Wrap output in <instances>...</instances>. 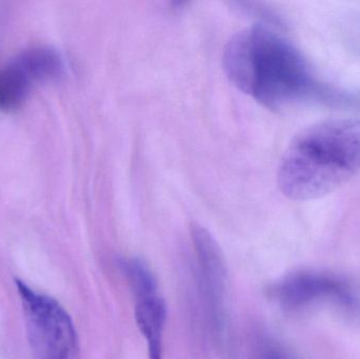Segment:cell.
Segmentation results:
<instances>
[{
  "instance_id": "obj_1",
  "label": "cell",
  "mask_w": 360,
  "mask_h": 359,
  "mask_svg": "<svg viewBox=\"0 0 360 359\" xmlns=\"http://www.w3.org/2000/svg\"><path fill=\"white\" fill-rule=\"evenodd\" d=\"M224 67L237 88L274 111L302 103L316 90L300 48L266 25L236 34L224 48Z\"/></svg>"
},
{
  "instance_id": "obj_2",
  "label": "cell",
  "mask_w": 360,
  "mask_h": 359,
  "mask_svg": "<svg viewBox=\"0 0 360 359\" xmlns=\"http://www.w3.org/2000/svg\"><path fill=\"white\" fill-rule=\"evenodd\" d=\"M360 172V119L334 118L300 131L281 157L277 183L293 200L323 197Z\"/></svg>"
},
{
  "instance_id": "obj_3",
  "label": "cell",
  "mask_w": 360,
  "mask_h": 359,
  "mask_svg": "<svg viewBox=\"0 0 360 359\" xmlns=\"http://www.w3.org/2000/svg\"><path fill=\"white\" fill-rule=\"evenodd\" d=\"M30 346L38 359H77L79 341L73 320L53 297L15 280Z\"/></svg>"
},
{
  "instance_id": "obj_4",
  "label": "cell",
  "mask_w": 360,
  "mask_h": 359,
  "mask_svg": "<svg viewBox=\"0 0 360 359\" xmlns=\"http://www.w3.org/2000/svg\"><path fill=\"white\" fill-rule=\"evenodd\" d=\"M273 296L281 307L297 310L321 301H331L356 308L359 301L351 289L331 276L312 272H298L283 278L273 289Z\"/></svg>"
},
{
  "instance_id": "obj_5",
  "label": "cell",
  "mask_w": 360,
  "mask_h": 359,
  "mask_svg": "<svg viewBox=\"0 0 360 359\" xmlns=\"http://www.w3.org/2000/svg\"><path fill=\"white\" fill-rule=\"evenodd\" d=\"M193 244L200 272L201 284L214 320L218 326L224 318L226 270L219 247L211 234L199 225L192 227Z\"/></svg>"
},
{
  "instance_id": "obj_6",
  "label": "cell",
  "mask_w": 360,
  "mask_h": 359,
  "mask_svg": "<svg viewBox=\"0 0 360 359\" xmlns=\"http://www.w3.org/2000/svg\"><path fill=\"white\" fill-rule=\"evenodd\" d=\"M137 327L148 344L150 359H162L167 306L158 291L135 296Z\"/></svg>"
},
{
  "instance_id": "obj_7",
  "label": "cell",
  "mask_w": 360,
  "mask_h": 359,
  "mask_svg": "<svg viewBox=\"0 0 360 359\" xmlns=\"http://www.w3.org/2000/svg\"><path fill=\"white\" fill-rule=\"evenodd\" d=\"M35 86L33 76L15 57L0 70V110L11 113L20 109Z\"/></svg>"
},
{
  "instance_id": "obj_8",
  "label": "cell",
  "mask_w": 360,
  "mask_h": 359,
  "mask_svg": "<svg viewBox=\"0 0 360 359\" xmlns=\"http://www.w3.org/2000/svg\"><path fill=\"white\" fill-rule=\"evenodd\" d=\"M37 84L54 81L65 73V61L58 51L51 46H33L17 55Z\"/></svg>"
},
{
  "instance_id": "obj_9",
  "label": "cell",
  "mask_w": 360,
  "mask_h": 359,
  "mask_svg": "<svg viewBox=\"0 0 360 359\" xmlns=\"http://www.w3.org/2000/svg\"><path fill=\"white\" fill-rule=\"evenodd\" d=\"M256 359H288L287 356L275 347H266Z\"/></svg>"
}]
</instances>
